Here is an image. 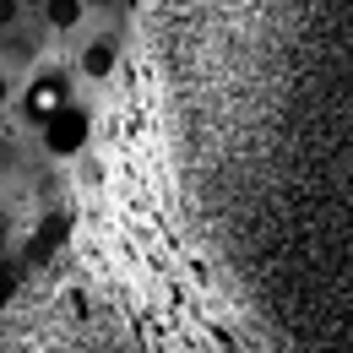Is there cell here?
<instances>
[{
    "label": "cell",
    "mask_w": 353,
    "mask_h": 353,
    "mask_svg": "<svg viewBox=\"0 0 353 353\" xmlns=\"http://www.w3.org/2000/svg\"><path fill=\"white\" fill-rule=\"evenodd\" d=\"M65 103H71L65 77H33V82L22 88V109H28V120H33V125H49Z\"/></svg>",
    "instance_id": "1"
},
{
    "label": "cell",
    "mask_w": 353,
    "mask_h": 353,
    "mask_svg": "<svg viewBox=\"0 0 353 353\" xmlns=\"http://www.w3.org/2000/svg\"><path fill=\"white\" fill-rule=\"evenodd\" d=\"M44 136H49V152H60V158H71L82 141H88V114L77 109V103H65L54 120L44 125Z\"/></svg>",
    "instance_id": "2"
},
{
    "label": "cell",
    "mask_w": 353,
    "mask_h": 353,
    "mask_svg": "<svg viewBox=\"0 0 353 353\" xmlns=\"http://www.w3.org/2000/svg\"><path fill=\"white\" fill-rule=\"evenodd\" d=\"M114 60H120V49H114V39H92V44L82 49V77H92V82H103V77L114 71Z\"/></svg>",
    "instance_id": "3"
},
{
    "label": "cell",
    "mask_w": 353,
    "mask_h": 353,
    "mask_svg": "<svg viewBox=\"0 0 353 353\" xmlns=\"http://www.w3.org/2000/svg\"><path fill=\"white\" fill-rule=\"evenodd\" d=\"M82 17H88V6H82V0H44V22L54 28V33H71Z\"/></svg>",
    "instance_id": "4"
},
{
    "label": "cell",
    "mask_w": 353,
    "mask_h": 353,
    "mask_svg": "<svg viewBox=\"0 0 353 353\" xmlns=\"http://www.w3.org/2000/svg\"><path fill=\"white\" fill-rule=\"evenodd\" d=\"M6 103H11V77L0 71V109H6Z\"/></svg>",
    "instance_id": "5"
}]
</instances>
